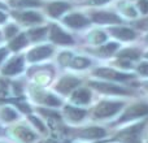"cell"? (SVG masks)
Here are the masks:
<instances>
[{"instance_id":"obj_1","label":"cell","mask_w":148,"mask_h":143,"mask_svg":"<svg viewBox=\"0 0 148 143\" xmlns=\"http://www.w3.org/2000/svg\"><path fill=\"white\" fill-rule=\"evenodd\" d=\"M122 107V103H114V102H103L97 104V107L94 111V116L96 118H104L113 116L118 112Z\"/></svg>"},{"instance_id":"obj_2","label":"cell","mask_w":148,"mask_h":143,"mask_svg":"<svg viewBox=\"0 0 148 143\" xmlns=\"http://www.w3.org/2000/svg\"><path fill=\"white\" fill-rule=\"evenodd\" d=\"M148 115V105L147 104H135L131 105L130 108L126 109V112L122 115V117L120 118V122H125V121L133 120V118L140 117V116Z\"/></svg>"},{"instance_id":"obj_3","label":"cell","mask_w":148,"mask_h":143,"mask_svg":"<svg viewBox=\"0 0 148 143\" xmlns=\"http://www.w3.org/2000/svg\"><path fill=\"white\" fill-rule=\"evenodd\" d=\"M142 126L143 125H135V126H131L130 129L127 130H123L118 134L116 138L118 141L123 142V143H139V139H138V134L139 131L142 130Z\"/></svg>"},{"instance_id":"obj_4","label":"cell","mask_w":148,"mask_h":143,"mask_svg":"<svg viewBox=\"0 0 148 143\" xmlns=\"http://www.w3.org/2000/svg\"><path fill=\"white\" fill-rule=\"evenodd\" d=\"M95 74L101 78L107 79H113V81H125V79L131 78V74L121 73V72H116L113 69H108V68H101V69H96Z\"/></svg>"},{"instance_id":"obj_5","label":"cell","mask_w":148,"mask_h":143,"mask_svg":"<svg viewBox=\"0 0 148 143\" xmlns=\"http://www.w3.org/2000/svg\"><path fill=\"white\" fill-rule=\"evenodd\" d=\"M51 39L57 44H70L73 43V39L70 35H68L64 30L59 28V26L53 25L51 29Z\"/></svg>"},{"instance_id":"obj_6","label":"cell","mask_w":148,"mask_h":143,"mask_svg":"<svg viewBox=\"0 0 148 143\" xmlns=\"http://www.w3.org/2000/svg\"><path fill=\"white\" fill-rule=\"evenodd\" d=\"M91 85L94 89L99 90L101 92L105 94H127L125 89L120 86H116V85H110V83H103V82H91Z\"/></svg>"},{"instance_id":"obj_7","label":"cell","mask_w":148,"mask_h":143,"mask_svg":"<svg viewBox=\"0 0 148 143\" xmlns=\"http://www.w3.org/2000/svg\"><path fill=\"white\" fill-rule=\"evenodd\" d=\"M92 20H94L96 23H101V25H105V23H120L121 22V18L118 17V16H116L114 13H108V12L94 13Z\"/></svg>"},{"instance_id":"obj_8","label":"cell","mask_w":148,"mask_h":143,"mask_svg":"<svg viewBox=\"0 0 148 143\" xmlns=\"http://www.w3.org/2000/svg\"><path fill=\"white\" fill-rule=\"evenodd\" d=\"M52 54V48L51 47H36V48L31 50L27 55L29 61H39V60L47 59L48 56H51Z\"/></svg>"},{"instance_id":"obj_9","label":"cell","mask_w":148,"mask_h":143,"mask_svg":"<svg viewBox=\"0 0 148 143\" xmlns=\"http://www.w3.org/2000/svg\"><path fill=\"white\" fill-rule=\"evenodd\" d=\"M78 85H79V79L74 78V77H64V78L57 83L56 90L60 92L66 94V92H70L74 87H77Z\"/></svg>"},{"instance_id":"obj_10","label":"cell","mask_w":148,"mask_h":143,"mask_svg":"<svg viewBox=\"0 0 148 143\" xmlns=\"http://www.w3.org/2000/svg\"><path fill=\"white\" fill-rule=\"evenodd\" d=\"M22 69H23V59L22 57H14L5 65V68L3 69V73L7 74V76H12V74L20 73Z\"/></svg>"},{"instance_id":"obj_11","label":"cell","mask_w":148,"mask_h":143,"mask_svg":"<svg viewBox=\"0 0 148 143\" xmlns=\"http://www.w3.org/2000/svg\"><path fill=\"white\" fill-rule=\"evenodd\" d=\"M64 21L66 25H69L70 28H74V29L84 28L88 23V20L86 17H83L82 14H70L68 17H65Z\"/></svg>"},{"instance_id":"obj_12","label":"cell","mask_w":148,"mask_h":143,"mask_svg":"<svg viewBox=\"0 0 148 143\" xmlns=\"http://www.w3.org/2000/svg\"><path fill=\"white\" fill-rule=\"evenodd\" d=\"M79 135L84 139H96V138H101L105 135V130L101 128H96V126H92V128H86L83 130L79 131Z\"/></svg>"},{"instance_id":"obj_13","label":"cell","mask_w":148,"mask_h":143,"mask_svg":"<svg viewBox=\"0 0 148 143\" xmlns=\"http://www.w3.org/2000/svg\"><path fill=\"white\" fill-rule=\"evenodd\" d=\"M69 9V4L64 1H55L48 5V13L52 17H59L61 13Z\"/></svg>"},{"instance_id":"obj_14","label":"cell","mask_w":148,"mask_h":143,"mask_svg":"<svg viewBox=\"0 0 148 143\" xmlns=\"http://www.w3.org/2000/svg\"><path fill=\"white\" fill-rule=\"evenodd\" d=\"M110 31L114 36L122 39V41H131L135 38V33L127 28H112Z\"/></svg>"},{"instance_id":"obj_15","label":"cell","mask_w":148,"mask_h":143,"mask_svg":"<svg viewBox=\"0 0 148 143\" xmlns=\"http://www.w3.org/2000/svg\"><path fill=\"white\" fill-rule=\"evenodd\" d=\"M14 135L17 138H20L22 142H33L35 139V134L33 133L31 130L26 129L25 126H17L14 129Z\"/></svg>"},{"instance_id":"obj_16","label":"cell","mask_w":148,"mask_h":143,"mask_svg":"<svg viewBox=\"0 0 148 143\" xmlns=\"http://www.w3.org/2000/svg\"><path fill=\"white\" fill-rule=\"evenodd\" d=\"M14 17H17L20 21L26 23H34V22H40L42 17L35 12H22V13H14Z\"/></svg>"},{"instance_id":"obj_17","label":"cell","mask_w":148,"mask_h":143,"mask_svg":"<svg viewBox=\"0 0 148 143\" xmlns=\"http://www.w3.org/2000/svg\"><path fill=\"white\" fill-rule=\"evenodd\" d=\"M65 115L72 121H81L86 116V111L79 109V108H74V107H65Z\"/></svg>"},{"instance_id":"obj_18","label":"cell","mask_w":148,"mask_h":143,"mask_svg":"<svg viewBox=\"0 0 148 143\" xmlns=\"http://www.w3.org/2000/svg\"><path fill=\"white\" fill-rule=\"evenodd\" d=\"M72 99H73L74 103H78V104H86V103L90 100V92L84 89L78 90V91H75L73 94Z\"/></svg>"},{"instance_id":"obj_19","label":"cell","mask_w":148,"mask_h":143,"mask_svg":"<svg viewBox=\"0 0 148 143\" xmlns=\"http://www.w3.org/2000/svg\"><path fill=\"white\" fill-rule=\"evenodd\" d=\"M26 43H27L26 35L25 34H20V35L16 36V38L10 42L9 47H10V50H13V51H18V50H21L22 47H25Z\"/></svg>"},{"instance_id":"obj_20","label":"cell","mask_w":148,"mask_h":143,"mask_svg":"<svg viewBox=\"0 0 148 143\" xmlns=\"http://www.w3.org/2000/svg\"><path fill=\"white\" fill-rule=\"evenodd\" d=\"M10 5L16 8H27V7H38L40 5L39 0H10Z\"/></svg>"},{"instance_id":"obj_21","label":"cell","mask_w":148,"mask_h":143,"mask_svg":"<svg viewBox=\"0 0 148 143\" xmlns=\"http://www.w3.org/2000/svg\"><path fill=\"white\" fill-rule=\"evenodd\" d=\"M69 65L73 67L74 69H83V68L88 67L90 61L87 59H84V57H75V59H72Z\"/></svg>"},{"instance_id":"obj_22","label":"cell","mask_w":148,"mask_h":143,"mask_svg":"<svg viewBox=\"0 0 148 143\" xmlns=\"http://www.w3.org/2000/svg\"><path fill=\"white\" fill-rule=\"evenodd\" d=\"M139 51H136V50H123V51H121L120 54H118V56L121 57V59H130V60H135L139 57Z\"/></svg>"},{"instance_id":"obj_23","label":"cell","mask_w":148,"mask_h":143,"mask_svg":"<svg viewBox=\"0 0 148 143\" xmlns=\"http://www.w3.org/2000/svg\"><path fill=\"white\" fill-rule=\"evenodd\" d=\"M0 115H1L3 120H5V121H13L17 118V113H16L12 108H4V109L0 112Z\"/></svg>"},{"instance_id":"obj_24","label":"cell","mask_w":148,"mask_h":143,"mask_svg":"<svg viewBox=\"0 0 148 143\" xmlns=\"http://www.w3.org/2000/svg\"><path fill=\"white\" fill-rule=\"evenodd\" d=\"M117 48H118V44L117 43H109V44H104L103 47H100L99 51L101 52L103 55H105V56H107V55H112Z\"/></svg>"},{"instance_id":"obj_25","label":"cell","mask_w":148,"mask_h":143,"mask_svg":"<svg viewBox=\"0 0 148 143\" xmlns=\"http://www.w3.org/2000/svg\"><path fill=\"white\" fill-rule=\"evenodd\" d=\"M46 29L42 28V29H34V30H30L29 31V35L33 41H39L40 38H43L44 34H46Z\"/></svg>"},{"instance_id":"obj_26","label":"cell","mask_w":148,"mask_h":143,"mask_svg":"<svg viewBox=\"0 0 148 143\" xmlns=\"http://www.w3.org/2000/svg\"><path fill=\"white\" fill-rule=\"evenodd\" d=\"M43 102L46 103L47 105H51V107H55V105H60V104H61V102H60L57 98H55L53 95H51V94L44 95Z\"/></svg>"},{"instance_id":"obj_27","label":"cell","mask_w":148,"mask_h":143,"mask_svg":"<svg viewBox=\"0 0 148 143\" xmlns=\"http://www.w3.org/2000/svg\"><path fill=\"white\" fill-rule=\"evenodd\" d=\"M91 39H92V42H94V43H96V44H101L103 42L107 41V35H105L104 33H101V31H96V33L92 34Z\"/></svg>"},{"instance_id":"obj_28","label":"cell","mask_w":148,"mask_h":143,"mask_svg":"<svg viewBox=\"0 0 148 143\" xmlns=\"http://www.w3.org/2000/svg\"><path fill=\"white\" fill-rule=\"evenodd\" d=\"M39 112L42 113V115L47 116V117L52 118V120H60V115L57 112H53V111H48V109H39Z\"/></svg>"},{"instance_id":"obj_29","label":"cell","mask_w":148,"mask_h":143,"mask_svg":"<svg viewBox=\"0 0 148 143\" xmlns=\"http://www.w3.org/2000/svg\"><path fill=\"white\" fill-rule=\"evenodd\" d=\"M29 118H30V121L36 126V128L39 129V130L42 131V133H44V131H46V126H44V124L42 122V121L39 120V118L34 117V116H29Z\"/></svg>"},{"instance_id":"obj_30","label":"cell","mask_w":148,"mask_h":143,"mask_svg":"<svg viewBox=\"0 0 148 143\" xmlns=\"http://www.w3.org/2000/svg\"><path fill=\"white\" fill-rule=\"evenodd\" d=\"M72 59H73V56L70 52H64V54L60 56V63H61L62 65H69Z\"/></svg>"},{"instance_id":"obj_31","label":"cell","mask_w":148,"mask_h":143,"mask_svg":"<svg viewBox=\"0 0 148 143\" xmlns=\"http://www.w3.org/2000/svg\"><path fill=\"white\" fill-rule=\"evenodd\" d=\"M138 8L142 13H148V0H140L138 3Z\"/></svg>"},{"instance_id":"obj_32","label":"cell","mask_w":148,"mask_h":143,"mask_svg":"<svg viewBox=\"0 0 148 143\" xmlns=\"http://www.w3.org/2000/svg\"><path fill=\"white\" fill-rule=\"evenodd\" d=\"M16 33H17V28H16V26H13V25L8 26V28L5 29V35H7L8 38H10V36H13Z\"/></svg>"},{"instance_id":"obj_33","label":"cell","mask_w":148,"mask_h":143,"mask_svg":"<svg viewBox=\"0 0 148 143\" xmlns=\"http://www.w3.org/2000/svg\"><path fill=\"white\" fill-rule=\"evenodd\" d=\"M138 72L140 74L148 76V63H142V64L138 67Z\"/></svg>"},{"instance_id":"obj_34","label":"cell","mask_w":148,"mask_h":143,"mask_svg":"<svg viewBox=\"0 0 148 143\" xmlns=\"http://www.w3.org/2000/svg\"><path fill=\"white\" fill-rule=\"evenodd\" d=\"M125 12H126V14L130 16V17H135V16H136V12H135V10H134L131 7H130V8H127V9H126Z\"/></svg>"},{"instance_id":"obj_35","label":"cell","mask_w":148,"mask_h":143,"mask_svg":"<svg viewBox=\"0 0 148 143\" xmlns=\"http://www.w3.org/2000/svg\"><path fill=\"white\" fill-rule=\"evenodd\" d=\"M109 0H91L90 1V4H94V5H99V4H105V3H108Z\"/></svg>"},{"instance_id":"obj_36","label":"cell","mask_w":148,"mask_h":143,"mask_svg":"<svg viewBox=\"0 0 148 143\" xmlns=\"http://www.w3.org/2000/svg\"><path fill=\"white\" fill-rule=\"evenodd\" d=\"M5 56H7V50H5V48H0V63L5 59Z\"/></svg>"},{"instance_id":"obj_37","label":"cell","mask_w":148,"mask_h":143,"mask_svg":"<svg viewBox=\"0 0 148 143\" xmlns=\"http://www.w3.org/2000/svg\"><path fill=\"white\" fill-rule=\"evenodd\" d=\"M18 108H20V109H22L23 112H30V108H29L27 104H18Z\"/></svg>"},{"instance_id":"obj_38","label":"cell","mask_w":148,"mask_h":143,"mask_svg":"<svg viewBox=\"0 0 148 143\" xmlns=\"http://www.w3.org/2000/svg\"><path fill=\"white\" fill-rule=\"evenodd\" d=\"M5 18H7V16H5V13L0 12V22H4Z\"/></svg>"},{"instance_id":"obj_39","label":"cell","mask_w":148,"mask_h":143,"mask_svg":"<svg viewBox=\"0 0 148 143\" xmlns=\"http://www.w3.org/2000/svg\"><path fill=\"white\" fill-rule=\"evenodd\" d=\"M42 143H59V142H55V141H44V142H42Z\"/></svg>"},{"instance_id":"obj_40","label":"cell","mask_w":148,"mask_h":143,"mask_svg":"<svg viewBox=\"0 0 148 143\" xmlns=\"http://www.w3.org/2000/svg\"><path fill=\"white\" fill-rule=\"evenodd\" d=\"M0 8H4V5H3V4H0Z\"/></svg>"},{"instance_id":"obj_41","label":"cell","mask_w":148,"mask_h":143,"mask_svg":"<svg viewBox=\"0 0 148 143\" xmlns=\"http://www.w3.org/2000/svg\"><path fill=\"white\" fill-rule=\"evenodd\" d=\"M146 89L148 90V83H146Z\"/></svg>"},{"instance_id":"obj_42","label":"cell","mask_w":148,"mask_h":143,"mask_svg":"<svg viewBox=\"0 0 148 143\" xmlns=\"http://www.w3.org/2000/svg\"><path fill=\"white\" fill-rule=\"evenodd\" d=\"M146 41H147V42H148V35H147V36H146Z\"/></svg>"},{"instance_id":"obj_43","label":"cell","mask_w":148,"mask_h":143,"mask_svg":"<svg viewBox=\"0 0 148 143\" xmlns=\"http://www.w3.org/2000/svg\"><path fill=\"white\" fill-rule=\"evenodd\" d=\"M146 57H148V54H147V55H146Z\"/></svg>"}]
</instances>
